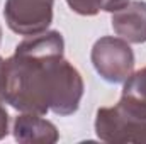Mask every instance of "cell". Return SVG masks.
Here are the masks:
<instances>
[{"mask_svg":"<svg viewBox=\"0 0 146 144\" xmlns=\"http://www.w3.org/2000/svg\"><path fill=\"white\" fill-rule=\"evenodd\" d=\"M83 90L80 71L65 59V39L60 31L27 36L3 61L2 102L19 112L72 115L80 107Z\"/></svg>","mask_w":146,"mask_h":144,"instance_id":"cell-1","label":"cell"},{"mask_svg":"<svg viewBox=\"0 0 146 144\" xmlns=\"http://www.w3.org/2000/svg\"><path fill=\"white\" fill-rule=\"evenodd\" d=\"M95 134L110 144H146V107L124 97L112 107H100L95 115Z\"/></svg>","mask_w":146,"mask_h":144,"instance_id":"cell-2","label":"cell"},{"mask_svg":"<svg viewBox=\"0 0 146 144\" xmlns=\"http://www.w3.org/2000/svg\"><path fill=\"white\" fill-rule=\"evenodd\" d=\"M90 59L100 78L109 83H124L134 71V53L122 37L104 36L97 39Z\"/></svg>","mask_w":146,"mask_h":144,"instance_id":"cell-3","label":"cell"},{"mask_svg":"<svg viewBox=\"0 0 146 144\" xmlns=\"http://www.w3.org/2000/svg\"><path fill=\"white\" fill-rule=\"evenodd\" d=\"M53 5L54 0H5L3 17L12 32L36 36L53 24Z\"/></svg>","mask_w":146,"mask_h":144,"instance_id":"cell-4","label":"cell"},{"mask_svg":"<svg viewBox=\"0 0 146 144\" xmlns=\"http://www.w3.org/2000/svg\"><path fill=\"white\" fill-rule=\"evenodd\" d=\"M112 29L129 44L146 42V2L129 0L124 7L112 12Z\"/></svg>","mask_w":146,"mask_h":144,"instance_id":"cell-5","label":"cell"},{"mask_svg":"<svg viewBox=\"0 0 146 144\" xmlns=\"http://www.w3.org/2000/svg\"><path fill=\"white\" fill-rule=\"evenodd\" d=\"M14 139L22 144H54L60 141L58 127L39 114L22 112L14 120Z\"/></svg>","mask_w":146,"mask_h":144,"instance_id":"cell-6","label":"cell"},{"mask_svg":"<svg viewBox=\"0 0 146 144\" xmlns=\"http://www.w3.org/2000/svg\"><path fill=\"white\" fill-rule=\"evenodd\" d=\"M129 0H66V3L70 5L73 12L80 14V15H97L100 10L104 12H115L121 7H124Z\"/></svg>","mask_w":146,"mask_h":144,"instance_id":"cell-7","label":"cell"},{"mask_svg":"<svg viewBox=\"0 0 146 144\" xmlns=\"http://www.w3.org/2000/svg\"><path fill=\"white\" fill-rule=\"evenodd\" d=\"M121 97L146 107V66L127 76Z\"/></svg>","mask_w":146,"mask_h":144,"instance_id":"cell-8","label":"cell"},{"mask_svg":"<svg viewBox=\"0 0 146 144\" xmlns=\"http://www.w3.org/2000/svg\"><path fill=\"white\" fill-rule=\"evenodd\" d=\"M9 112L5 110V107L0 104V141L3 137H7L9 134Z\"/></svg>","mask_w":146,"mask_h":144,"instance_id":"cell-9","label":"cell"},{"mask_svg":"<svg viewBox=\"0 0 146 144\" xmlns=\"http://www.w3.org/2000/svg\"><path fill=\"white\" fill-rule=\"evenodd\" d=\"M3 58L0 56V87H2V70H3ZM0 102H2V93H0Z\"/></svg>","mask_w":146,"mask_h":144,"instance_id":"cell-10","label":"cell"},{"mask_svg":"<svg viewBox=\"0 0 146 144\" xmlns=\"http://www.w3.org/2000/svg\"><path fill=\"white\" fill-rule=\"evenodd\" d=\"M0 42H2V27H0Z\"/></svg>","mask_w":146,"mask_h":144,"instance_id":"cell-11","label":"cell"}]
</instances>
